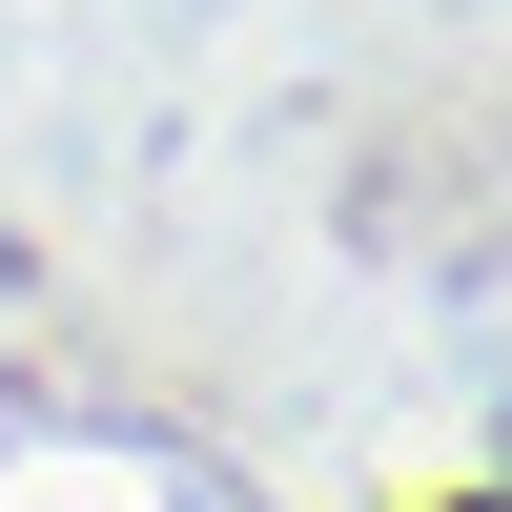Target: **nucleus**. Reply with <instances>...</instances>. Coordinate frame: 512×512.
<instances>
[]
</instances>
